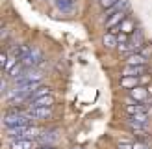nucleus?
I'll return each mask as SVG.
<instances>
[{
  "instance_id": "f257e3e1",
  "label": "nucleus",
  "mask_w": 152,
  "mask_h": 149,
  "mask_svg": "<svg viewBox=\"0 0 152 149\" xmlns=\"http://www.w3.org/2000/svg\"><path fill=\"white\" fill-rule=\"evenodd\" d=\"M4 129H11V127H26L32 125V117L26 112H6L2 117Z\"/></svg>"
},
{
  "instance_id": "f03ea898",
  "label": "nucleus",
  "mask_w": 152,
  "mask_h": 149,
  "mask_svg": "<svg viewBox=\"0 0 152 149\" xmlns=\"http://www.w3.org/2000/svg\"><path fill=\"white\" fill-rule=\"evenodd\" d=\"M26 114L32 119H39V121H43V119H50L52 116H54V112H52V108H47V106H28Z\"/></svg>"
},
{
  "instance_id": "7ed1b4c3",
  "label": "nucleus",
  "mask_w": 152,
  "mask_h": 149,
  "mask_svg": "<svg viewBox=\"0 0 152 149\" xmlns=\"http://www.w3.org/2000/svg\"><path fill=\"white\" fill-rule=\"evenodd\" d=\"M128 95H130V99H134L135 103H147L148 97H150L148 88L143 86V84L135 86V88H132V89H128Z\"/></svg>"
},
{
  "instance_id": "20e7f679",
  "label": "nucleus",
  "mask_w": 152,
  "mask_h": 149,
  "mask_svg": "<svg viewBox=\"0 0 152 149\" xmlns=\"http://www.w3.org/2000/svg\"><path fill=\"white\" fill-rule=\"evenodd\" d=\"M59 140V134L58 131H43L39 134V138H37V145H45V144H54V142Z\"/></svg>"
},
{
  "instance_id": "39448f33",
  "label": "nucleus",
  "mask_w": 152,
  "mask_h": 149,
  "mask_svg": "<svg viewBox=\"0 0 152 149\" xmlns=\"http://www.w3.org/2000/svg\"><path fill=\"white\" fill-rule=\"evenodd\" d=\"M148 60L150 58H147L143 52H134V54H128L124 58V63L126 65H147Z\"/></svg>"
},
{
  "instance_id": "423d86ee",
  "label": "nucleus",
  "mask_w": 152,
  "mask_h": 149,
  "mask_svg": "<svg viewBox=\"0 0 152 149\" xmlns=\"http://www.w3.org/2000/svg\"><path fill=\"white\" fill-rule=\"evenodd\" d=\"M39 145H35L34 140H26V138H20V140H11L10 142V149H37Z\"/></svg>"
},
{
  "instance_id": "0eeeda50",
  "label": "nucleus",
  "mask_w": 152,
  "mask_h": 149,
  "mask_svg": "<svg viewBox=\"0 0 152 149\" xmlns=\"http://www.w3.org/2000/svg\"><path fill=\"white\" fill-rule=\"evenodd\" d=\"M147 65H124L121 71V77H141L145 73Z\"/></svg>"
},
{
  "instance_id": "6e6552de",
  "label": "nucleus",
  "mask_w": 152,
  "mask_h": 149,
  "mask_svg": "<svg viewBox=\"0 0 152 149\" xmlns=\"http://www.w3.org/2000/svg\"><path fill=\"white\" fill-rule=\"evenodd\" d=\"M102 45L108 50H117V47H119V39H117V35L113 34V32H106L104 35H102Z\"/></svg>"
},
{
  "instance_id": "1a4fd4ad",
  "label": "nucleus",
  "mask_w": 152,
  "mask_h": 149,
  "mask_svg": "<svg viewBox=\"0 0 152 149\" xmlns=\"http://www.w3.org/2000/svg\"><path fill=\"white\" fill-rule=\"evenodd\" d=\"M150 121V116L148 112H143V114H134V116H128L126 123H134V125H141V127H148Z\"/></svg>"
},
{
  "instance_id": "9d476101",
  "label": "nucleus",
  "mask_w": 152,
  "mask_h": 149,
  "mask_svg": "<svg viewBox=\"0 0 152 149\" xmlns=\"http://www.w3.org/2000/svg\"><path fill=\"white\" fill-rule=\"evenodd\" d=\"M150 104L147 103H137V104H124V112L128 116H134V114H143V112H148Z\"/></svg>"
},
{
  "instance_id": "9b49d317",
  "label": "nucleus",
  "mask_w": 152,
  "mask_h": 149,
  "mask_svg": "<svg viewBox=\"0 0 152 149\" xmlns=\"http://www.w3.org/2000/svg\"><path fill=\"white\" fill-rule=\"evenodd\" d=\"M52 104H56V99H54L52 93H48V95H43V97H39V99L28 103V106H47V108H52Z\"/></svg>"
},
{
  "instance_id": "f8f14e48",
  "label": "nucleus",
  "mask_w": 152,
  "mask_h": 149,
  "mask_svg": "<svg viewBox=\"0 0 152 149\" xmlns=\"http://www.w3.org/2000/svg\"><path fill=\"white\" fill-rule=\"evenodd\" d=\"M128 6H130V2H128V0H119L115 6H111L110 10L104 11V19H108V17H111V15H115V13H119V11H126Z\"/></svg>"
},
{
  "instance_id": "ddd939ff",
  "label": "nucleus",
  "mask_w": 152,
  "mask_h": 149,
  "mask_svg": "<svg viewBox=\"0 0 152 149\" xmlns=\"http://www.w3.org/2000/svg\"><path fill=\"white\" fill-rule=\"evenodd\" d=\"M126 15H128L126 11H119V13H115V15H111V17H108V19H106V28L111 30V28L119 26L121 22L126 19Z\"/></svg>"
},
{
  "instance_id": "4468645a",
  "label": "nucleus",
  "mask_w": 152,
  "mask_h": 149,
  "mask_svg": "<svg viewBox=\"0 0 152 149\" xmlns=\"http://www.w3.org/2000/svg\"><path fill=\"white\" fill-rule=\"evenodd\" d=\"M41 132L43 131L37 125H26L24 129H22V138H26V140H37Z\"/></svg>"
},
{
  "instance_id": "2eb2a0df",
  "label": "nucleus",
  "mask_w": 152,
  "mask_h": 149,
  "mask_svg": "<svg viewBox=\"0 0 152 149\" xmlns=\"http://www.w3.org/2000/svg\"><path fill=\"white\" fill-rule=\"evenodd\" d=\"M119 84H121V88H124V89H132L135 86H139L141 80H139V77H121Z\"/></svg>"
},
{
  "instance_id": "dca6fc26",
  "label": "nucleus",
  "mask_w": 152,
  "mask_h": 149,
  "mask_svg": "<svg viewBox=\"0 0 152 149\" xmlns=\"http://www.w3.org/2000/svg\"><path fill=\"white\" fill-rule=\"evenodd\" d=\"M119 30H121V32H123V34H128V35H132L134 32H135V22L132 21V19H124L123 22H121V24H119Z\"/></svg>"
},
{
  "instance_id": "f3484780",
  "label": "nucleus",
  "mask_w": 152,
  "mask_h": 149,
  "mask_svg": "<svg viewBox=\"0 0 152 149\" xmlns=\"http://www.w3.org/2000/svg\"><path fill=\"white\" fill-rule=\"evenodd\" d=\"M48 93H52V88H50V86H39L32 95L28 97V103H32V101H35V99H39V97H43V95H48Z\"/></svg>"
},
{
  "instance_id": "a211bd4d",
  "label": "nucleus",
  "mask_w": 152,
  "mask_h": 149,
  "mask_svg": "<svg viewBox=\"0 0 152 149\" xmlns=\"http://www.w3.org/2000/svg\"><path fill=\"white\" fill-rule=\"evenodd\" d=\"M24 71H26V69H24V65H22V63L19 62V63L15 65V67H13V69H11L10 73L6 74V77H10V80H17V78H20L22 74H24Z\"/></svg>"
},
{
  "instance_id": "6ab92c4d",
  "label": "nucleus",
  "mask_w": 152,
  "mask_h": 149,
  "mask_svg": "<svg viewBox=\"0 0 152 149\" xmlns=\"http://www.w3.org/2000/svg\"><path fill=\"white\" fill-rule=\"evenodd\" d=\"M56 6H58L61 11L69 13V11L72 10V6H74V0H56Z\"/></svg>"
},
{
  "instance_id": "aec40b11",
  "label": "nucleus",
  "mask_w": 152,
  "mask_h": 149,
  "mask_svg": "<svg viewBox=\"0 0 152 149\" xmlns=\"http://www.w3.org/2000/svg\"><path fill=\"white\" fill-rule=\"evenodd\" d=\"M117 2H119V0H98V4H100V7H102L104 11H106V10H110L111 6H115Z\"/></svg>"
},
{
  "instance_id": "412c9836",
  "label": "nucleus",
  "mask_w": 152,
  "mask_h": 149,
  "mask_svg": "<svg viewBox=\"0 0 152 149\" xmlns=\"http://www.w3.org/2000/svg\"><path fill=\"white\" fill-rule=\"evenodd\" d=\"M2 95H7V77L2 74Z\"/></svg>"
},
{
  "instance_id": "4be33fe9",
  "label": "nucleus",
  "mask_w": 152,
  "mask_h": 149,
  "mask_svg": "<svg viewBox=\"0 0 152 149\" xmlns=\"http://www.w3.org/2000/svg\"><path fill=\"white\" fill-rule=\"evenodd\" d=\"M117 149H134V144H128V142H119Z\"/></svg>"
},
{
  "instance_id": "5701e85b",
  "label": "nucleus",
  "mask_w": 152,
  "mask_h": 149,
  "mask_svg": "<svg viewBox=\"0 0 152 149\" xmlns=\"http://www.w3.org/2000/svg\"><path fill=\"white\" fill-rule=\"evenodd\" d=\"M134 149H150V147L145 144V142H135V144H134Z\"/></svg>"
},
{
  "instance_id": "b1692460",
  "label": "nucleus",
  "mask_w": 152,
  "mask_h": 149,
  "mask_svg": "<svg viewBox=\"0 0 152 149\" xmlns=\"http://www.w3.org/2000/svg\"><path fill=\"white\" fill-rule=\"evenodd\" d=\"M37 149H59V147L54 145V144H45V145H39Z\"/></svg>"
},
{
  "instance_id": "393cba45",
  "label": "nucleus",
  "mask_w": 152,
  "mask_h": 149,
  "mask_svg": "<svg viewBox=\"0 0 152 149\" xmlns=\"http://www.w3.org/2000/svg\"><path fill=\"white\" fill-rule=\"evenodd\" d=\"M72 149H80V147H72Z\"/></svg>"
}]
</instances>
